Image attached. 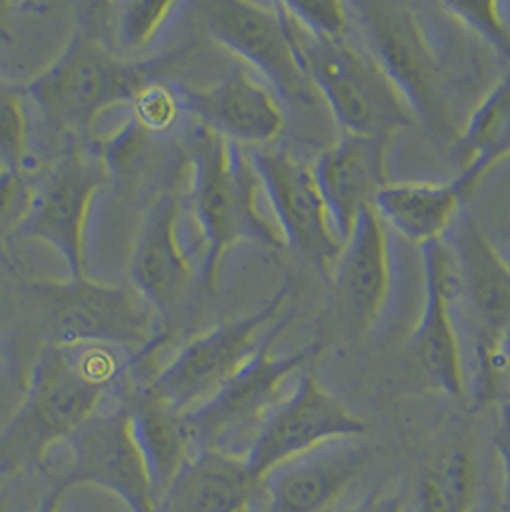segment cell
<instances>
[{
  "instance_id": "44dd1931",
  "label": "cell",
  "mask_w": 510,
  "mask_h": 512,
  "mask_svg": "<svg viewBox=\"0 0 510 512\" xmlns=\"http://www.w3.org/2000/svg\"><path fill=\"white\" fill-rule=\"evenodd\" d=\"M257 491L244 457L194 449L158 501V512H248Z\"/></svg>"
},
{
  "instance_id": "3957f363",
  "label": "cell",
  "mask_w": 510,
  "mask_h": 512,
  "mask_svg": "<svg viewBox=\"0 0 510 512\" xmlns=\"http://www.w3.org/2000/svg\"><path fill=\"white\" fill-rule=\"evenodd\" d=\"M346 8L349 29L357 31L359 45L390 77L417 121L436 135H451L455 142L459 125L453 119L449 62L420 6L357 0L346 2Z\"/></svg>"
},
{
  "instance_id": "9a60e30c",
  "label": "cell",
  "mask_w": 510,
  "mask_h": 512,
  "mask_svg": "<svg viewBox=\"0 0 510 512\" xmlns=\"http://www.w3.org/2000/svg\"><path fill=\"white\" fill-rule=\"evenodd\" d=\"M179 98L198 125L244 148L269 146L286 125L279 98L244 68H232L204 89L179 91Z\"/></svg>"
},
{
  "instance_id": "836d02e7",
  "label": "cell",
  "mask_w": 510,
  "mask_h": 512,
  "mask_svg": "<svg viewBox=\"0 0 510 512\" xmlns=\"http://www.w3.org/2000/svg\"><path fill=\"white\" fill-rule=\"evenodd\" d=\"M499 346V361H501V376H503V390L509 392L510 399V330L497 338Z\"/></svg>"
},
{
  "instance_id": "2e32d148",
  "label": "cell",
  "mask_w": 510,
  "mask_h": 512,
  "mask_svg": "<svg viewBox=\"0 0 510 512\" xmlns=\"http://www.w3.org/2000/svg\"><path fill=\"white\" fill-rule=\"evenodd\" d=\"M457 294L478 325V342H489L510 330V261L464 213L445 238ZM476 342V344H478Z\"/></svg>"
},
{
  "instance_id": "ac0fdd59",
  "label": "cell",
  "mask_w": 510,
  "mask_h": 512,
  "mask_svg": "<svg viewBox=\"0 0 510 512\" xmlns=\"http://www.w3.org/2000/svg\"><path fill=\"white\" fill-rule=\"evenodd\" d=\"M390 142L340 135L311 163L315 183L342 242L351 233L359 213L372 206L376 192L390 183Z\"/></svg>"
},
{
  "instance_id": "4fadbf2b",
  "label": "cell",
  "mask_w": 510,
  "mask_h": 512,
  "mask_svg": "<svg viewBox=\"0 0 510 512\" xmlns=\"http://www.w3.org/2000/svg\"><path fill=\"white\" fill-rule=\"evenodd\" d=\"M248 156L275 215L284 248L309 257L330 277L344 242L334 231L311 163L296 158L286 148L273 146L250 148Z\"/></svg>"
},
{
  "instance_id": "83f0119b",
  "label": "cell",
  "mask_w": 510,
  "mask_h": 512,
  "mask_svg": "<svg viewBox=\"0 0 510 512\" xmlns=\"http://www.w3.org/2000/svg\"><path fill=\"white\" fill-rule=\"evenodd\" d=\"M29 162L24 87L0 79V165L29 171Z\"/></svg>"
},
{
  "instance_id": "8fae6325",
  "label": "cell",
  "mask_w": 510,
  "mask_h": 512,
  "mask_svg": "<svg viewBox=\"0 0 510 512\" xmlns=\"http://www.w3.org/2000/svg\"><path fill=\"white\" fill-rule=\"evenodd\" d=\"M367 430L348 407L321 386L311 371H303L294 390L280 399L250 443L244 459L261 486L275 468L296 461L325 445L357 440Z\"/></svg>"
},
{
  "instance_id": "52a82bcc",
  "label": "cell",
  "mask_w": 510,
  "mask_h": 512,
  "mask_svg": "<svg viewBox=\"0 0 510 512\" xmlns=\"http://www.w3.org/2000/svg\"><path fill=\"white\" fill-rule=\"evenodd\" d=\"M47 309L48 344H104L148 355L158 346L154 309L135 290L93 279L33 280Z\"/></svg>"
},
{
  "instance_id": "d6a6232c",
  "label": "cell",
  "mask_w": 510,
  "mask_h": 512,
  "mask_svg": "<svg viewBox=\"0 0 510 512\" xmlns=\"http://www.w3.org/2000/svg\"><path fill=\"white\" fill-rule=\"evenodd\" d=\"M332 512H407V501L401 491H374L357 505L336 507Z\"/></svg>"
},
{
  "instance_id": "7a4b0ae2",
  "label": "cell",
  "mask_w": 510,
  "mask_h": 512,
  "mask_svg": "<svg viewBox=\"0 0 510 512\" xmlns=\"http://www.w3.org/2000/svg\"><path fill=\"white\" fill-rule=\"evenodd\" d=\"M190 213L202 236L200 279L215 292L223 259L240 242L284 248L282 236L257 206L261 192L248 150L198 125L190 140Z\"/></svg>"
},
{
  "instance_id": "d590c367",
  "label": "cell",
  "mask_w": 510,
  "mask_h": 512,
  "mask_svg": "<svg viewBox=\"0 0 510 512\" xmlns=\"http://www.w3.org/2000/svg\"><path fill=\"white\" fill-rule=\"evenodd\" d=\"M0 512H6V507H4V503H2V499H0Z\"/></svg>"
},
{
  "instance_id": "7402d4cb",
  "label": "cell",
  "mask_w": 510,
  "mask_h": 512,
  "mask_svg": "<svg viewBox=\"0 0 510 512\" xmlns=\"http://www.w3.org/2000/svg\"><path fill=\"white\" fill-rule=\"evenodd\" d=\"M470 194L453 179L445 183H386L372 200L384 225L417 246L443 242L463 215Z\"/></svg>"
},
{
  "instance_id": "e0dca14e",
  "label": "cell",
  "mask_w": 510,
  "mask_h": 512,
  "mask_svg": "<svg viewBox=\"0 0 510 512\" xmlns=\"http://www.w3.org/2000/svg\"><path fill=\"white\" fill-rule=\"evenodd\" d=\"M369 461L365 445L346 440L279 466L259 486L265 493L261 512H332Z\"/></svg>"
},
{
  "instance_id": "484cf974",
  "label": "cell",
  "mask_w": 510,
  "mask_h": 512,
  "mask_svg": "<svg viewBox=\"0 0 510 512\" xmlns=\"http://www.w3.org/2000/svg\"><path fill=\"white\" fill-rule=\"evenodd\" d=\"M478 491V466L470 447L451 442L422 466L418 499L422 512H472Z\"/></svg>"
},
{
  "instance_id": "5bb4252c",
  "label": "cell",
  "mask_w": 510,
  "mask_h": 512,
  "mask_svg": "<svg viewBox=\"0 0 510 512\" xmlns=\"http://www.w3.org/2000/svg\"><path fill=\"white\" fill-rule=\"evenodd\" d=\"M424 300L411 350L428 382L445 396L463 399L468 392L464 355L455 321L457 286L445 240L420 248Z\"/></svg>"
},
{
  "instance_id": "277c9868",
  "label": "cell",
  "mask_w": 510,
  "mask_h": 512,
  "mask_svg": "<svg viewBox=\"0 0 510 512\" xmlns=\"http://www.w3.org/2000/svg\"><path fill=\"white\" fill-rule=\"evenodd\" d=\"M150 81V64L117 56L93 31L79 27L60 56L22 87L52 127L89 137L98 117L121 104L129 108Z\"/></svg>"
},
{
  "instance_id": "ffe728a7",
  "label": "cell",
  "mask_w": 510,
  "mask_h": 512,
  "mask_svg": "<svg viewBox=\"0 0 510 512\" xmlns=\"http://www.w3.org/2000/svg\"><path fill=\"white\" fill-rule=\"evenodd\" d=\"M388 231L372 206L361 211L330 275L357 323L367 330L384 317L394 290Z\"/></svg>"
},
{
  "instance_id": "ba28073f",
  "label": "cell",
  "mask_w": 510,
  "mask_h": 512,
  "mask_svg": "<svg viewBox=\"0 0 510 512\" xmlns=\"http://www.w3.org/2000/svg\"><path fill=\"white\" fill-rule=\"evenodd\" d=\"M290 292V284H284L252 315L221 323L192 338L163 369L148 378L140 392L181 415L204 405L252 359L267 334L261 330L279 319Z\"/></svg>"
},
{
  "instance_id": "cb8c5ba5",
  "label": "cell",
  "mask_w": 510,
  "mask_h": 512,
  "mask_svg": "<svg viewBox=\"0 0 510 512\" xmlns=\"http://www.w3.org/2000/svg\"><path fill=\"white\" fill-rule=\"evenodd\" d=\"M133 432L148 470L156 505L194 451L185 415L144 392L129 401Z\"/></svg>"
},
{
  "instance_id": "f546056e",
  "label": "cell",
  "mask_w": 510,
  "mask_h": 512,
  "mask_svg": "<svg viewBox=\"0 0 510 512\" xmlns=\"http://www.w3.org/2000/svg\"><path fill=\"white\" fill-rule=\"evenodd\" d=\"M131 119L146 135L169 131L181 116L183 106L179 93L169 89L160 79L146 83L129 104Z\"/></svg>"
},
{
  "instance_id": "d6986e66",
  "label": "cell",
  "mask_w": 510,
  "mask_h": 512,
  "mask_svg": "<svg viewBox=\"0 0 510 512\" xmlns=\"http://www.w3.org/2000/svg\"><path fill=\"white\" fill-rule=\"evenodd\" d=\"M181 200L165 192L148 210L131 256L133 290L156 315L167 317L192 280V263L179 238Z\"/></svg>"
},
{
  "instance_id": "e575fe53",
  "label": "cell",
  "mask_w": 510,
  "mask_h": 512,
  "mask_svg": "<svg viewBox=\"0 0 510 512\" xmlns=\"http://www.w3.org/2000/svg\"><path fill=\"white\" fill-rule=\"evenodd\" d=\"M62 503H64V495L54 491V489H50L37 512H64L62 511Z\"/></svg>"
},
{
  "instance_id": "4dcf8cb0",
  "label": "cell",
  "mask_w": 510,
  "mask_h": 512,
  "mask_svg": "<svg viewBox=\"0 0 510 512\" xmlns=\"http://www.w3.org/2000/svg\"><path fill=\"white\" fill-rule=\"evenodd\" d=\"M27 177V169L0 165V244L8 236H14L24 221L33 194V185Z\"/></svg>"
},
{
  "instance_id": "30bf717a",
  "label": "cell",
  "mask_w": 510,
  "mask_h": 512,
  "mask_svg": "<svg viewBox=\"0 0 510 512\" xmlns=\"http://www.w3.org/2000/svg\"><path fill=\"white\" fill-rule=\"evenodd\" d=\"M108 167L91 146L70 148L33 185L24 221L14 236L39 240L64 257L68 279L87 275V225L94 198L108 179Z\"/></svg>"
},
{
  "instance_id": "8992f818",
  "label": "cell",
  "mask_w": 510,
  "mask_h": 512,
  "mask_svg": "<svg viewBox=\"0 0 510 512\" xmlns=\"http://www.w3.org/2000/svg\"><path fill=\"white\" fill-rule=\"evenodd\" d=\"M292 315L277 319L267 330L252 359L204 405L186 413V428L194 449H213L244 457L267 415L279 405L290 376L302 374L323 350L313 342L303 350L275 355L273 344Z\"/></svg>"
},
{
  "instance_id": "6da1fadb",
  "label": "cell",
  "mask_w": 510,
  "mask_h": 512,
  "mask_svg": "<svg viewBox=\"0 0 510 512\" xmlns=\"http://www.w3.org/2000/svg\"><path fill=\"white\" fill-rule=\"evenodd\" d=\"M125 373V351L114 346L47 344L31 367L20 407L0 430V476L41 470L50 449L102 409Z\"/></svg>"
},
{
  "instance_id": "1f68e13d",
  "label": "cell",
  "mask_w": 510,
  "mask_h": 512,
  "mask_svg": "<svg viewBox=\"0 0 510 512\" xmlns=\"http://www.w3.org/2000/svg\"><path fill=\"white\" fill-rule=\"evenodd\" d=\"M493 447L501 465V501L510 512V399L499 401Z\"/></svg>"
},
{
  "instance_id": "7c38bea8",
  "label": "cell",
  "mask_w": 510,
  "mask_h": 512,
  "mask_svg": "<svg viewBox=\"0 0 510 512\" xmlns=\"http://www.w3.org/2000/svg\"><path fill=\"white\" fill-rule=\"evenodd\" d=\"M70 470L54 491L100 488L119 497L131 512H158L156 495L133 432L129 403L100 409L70 440Z\"/></svg>"
},
{
  "instance_id": "8d00e7d4",
  "label": "cell",
  "mask_w": 510,
  "mask_h": 512,
  "mask_svg": "<svg viewBox=\"0 0 510 512\" xmlns=\"http://www.w3.org/2000/svg\"><path fill=\"white\" fill-rule=\"evenodd\" d=\"M0 359H2V351H0Z\"/></svg>"
},
{
  "instance_id": "5b68a950",
  "label": "cell",
  "mask_w": 510,
  "mask_h": 512,
  "mask_svg": "<svg viewBox=\"0 0 510 512\" xmlns=\"http://www.w3.org/2000/svg\"><path fill=\"white\" fill-rule=\"evenodd\" d=\"M286 20L303 71L342 135L392 140L395 133L418 123L390 77L367 50L355 47L348 39L311 37L288 14Z\"/></svg>"
},
{
  "instance_id": "f1b7e54d",
  "label": "cell",
  "mask_w": 510,
  "mask_h": 512,
  "mask_svg": "<svg viewBox=\"0 0 510 512\" xmlns=\"http://www.w3.org/2000/svg\"><path fill=\"white\" fill-rule=\"evenodd\" d=\"M290 20L311 37L325 41L348 39L346 2L334 0H290L282 2Z\"/></svg>"
},
{
  "instance_id": "4316f807",
  "label": "cell",
  "mask_w": 510,
  "mask_h": 512,
  "mask_svg": "<svg viewBox=\"0 0 510 512\" xmlns=\"http://www.w3.org/2000/svg\"><path fill=\"white\" fill-rule=\"evenodd\" d=\"M443 16L486 43L510 68V4L459 0L440 2Z\"/></svg>"
},
{
  "instance_id": "9c48e42d",
  "label": "cell",
  "mask_w": 510,
  "mask_h": 512,
  "mask_svg": "<svg viewBox=\"0 0 510 512\" xmlns=\"http://www.w3.org/2000/svg\"><path fill=\"white\" fill-rule=\"evenodd\" d=\"M209 37L261 77L279 100L309 106L319 96L294 47L280 2L208 0L198 4Z\"/></svg>"
},
{
  "instance_id": "d4e9b609",
  "label": "cell",
  "mask_w": 510,
  "mask_h": 512,
  "mask_svg": "<svg viewBox=\"0 0 510 512\" xmlns=\"http://www.w3.org/2000/svg\"><path fill=\"white\" fill-rule=\"evenodd\" d=\"M85 24L81 27L93 31L117 56L135 60L140 52L150 47L160 35L179 2H108V4H85Z\"/></svg>"
},
{
  "instance_id": "603a6c76",
  "label": "cell",
  "mask_w": 510,
  "mask_h": 512,
  "mask_svg": "<svg viewBox=\"0 0 510 512\" xmlns=\"http://www.w3.org/2000/svg\"><path fill=\"white\" fill-rule=\"evenodd\" d=\"M453 152L461 162V173L455 179L468 194L497 163L510 158V68L464 117Z\"/></svg>"
}]
</instances>
